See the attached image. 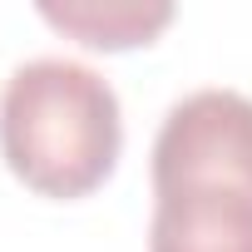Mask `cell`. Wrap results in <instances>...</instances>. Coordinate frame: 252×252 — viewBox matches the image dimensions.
<instances>
[{
    "mask_svg": "<svg viewBox=\"0 0 252 252\" xmlns=\"http://www.w3.org/2000/svg\"><path fill=\"white\" fill-rule=\"evenodd\" d=\"M124 149L114 89L74 60H30L0 94V158L50 203L104 188Z\"/></svg>",
    "mask_w": 252,
    "mask_h": 252,
    "instance_id": "cell-1",
    "label": "cell"
},
{
    "mask_svg": "<svg viewBox=\"0 0 252 252\" xmlns=\"http://www.w3.org/2000/svg\"><path fill=\"white\" fill-rule=\"evenodd\" d=\"M178 188L252 193V99L198 89L178 99L154 139V198Z\"/></svg>",
    "mask_w": 252,
    "mask_h": 252,
    "instance_id": "cell-2",
    "label": "cell"
},
{
    "mask_svg": "<svg viewBox=\"0 0 252 252\" xmlns=\"http://www.w3.org/2000/svg\"><path fill=\"white\" fill-rule=\"evenodd\" d=\"M149 252H252V193L232 188L158 193Z\"/></svg>",
    "mask_w": 252,
    "mask_h": 252,
    "instance_id": "cell-3",
    "label": "cell"
},
{
    "mask_svg": "<svg viewBox=\"0 0 252 252\" xmlns=\"http://www.w3.org/2000/svg\"><path fill=\"white\" fill-rule=\"evenodd\" d=\"M40 15L89 50H139L168 30L173 5H40Z\"/></svg>",
    "mask_w": 252,
    "mask_h": 252,
    "instance_id": "cell-4",
    "label": "cell"
}]
</instances>
